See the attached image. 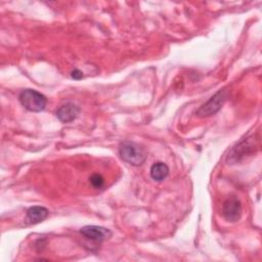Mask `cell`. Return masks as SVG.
Instances as JSON below:
<instances>
[{
	"label": "cell",
	"mask_w": 262,
	"mask_h": 262,
	"mask_svg": "<svg viewBox=\"0 0 262 262\" xmlns=\"http://www.w3.org/2000/svg\"><path fill=\"white\" fill-rule=\"evenodd\" d=\"M80 233L84 237L98 243L104 242L113 235L112 231L108 228L97 225H86L80 229Z\"/></svg>",
	"instance_id": "8992f818"
},
{
	"label": "cell",
	"mask_w": 262,
	"mask_h": 262,
	"mask_svg": "<svg viewBox=\"0 0 262 262\" xmlns=\"http://www.w3.org/2000/svg\"><path fill=\"white\" fill-rule=\"evenodd\" d=\"M18 100L25 108L35 113L43 111L47 104L46 96L34 89H24L18 95Z\"/></svg>",
	"instance_id": "7a4b0ae2"
},
{
	"label": "cell",
	"mask_w": 262,
	"mask_h": 262,
	"mask_svg": "<svg viewBox=\"0 0 262 262\" xmlns=\"http://www.w3.org/2000/svg\"><path fill=\"white\" fill-rule=\"evenodd\" d=\"M119 156L123 161L132 166H140L145 162L147 152L144 147L136 142L124 141L119 146Z\"/></svg>",
	"instance_id": "6da1fadb"
},
{
	"label": "cell",
	"mask_w": 262,
	"mask_h": 262,
	"mask_svg": "<svg viewBox=\"0 0 262 262\" xmlns=\"http://www.w3.org/2000/svg\"><path fill=\"white\" fill-rule=\"evenodd\" d=\"M228 97L227 90H219L217 91L207 102L200 106V108L195 112V115L201 118H207L218 113L223 104L225 103Z\"/></svg>",
	"instance_id": "3957f363"
},
{
	"label": "cell",
	"mask_w": 262,
	"mask_h": 262,
	"mask_svg": "<svg viewBox=\"0 0 262 262\" xmlns=\"http://www.w3.org/2000/svg\"><path fill=\"white\" fill-rule=\"evenodd\" d=\"M150 177L156 181L164 180L169 174V167L163 162H157L150 167Z\"/></svg>",
	"instance_id": "9c48e42d"
},
{
	"label": "cell",
	"mask_w": 262,
	"mask_h": 262,
	"mask_svg": "<svg viewBox=\"0 0 262 262\" xmlns=\"http://www.w3.org/2000/svg\"><path fill=\"white\" fill-rule=\"evenodd\" d=\"M89 181H90V184L96 188V189H99V188H102L104 186V178L101 174L99 173H93L90 177H89Z\"/></svg>",
	"instance_id": "30bf717a"
},
{
	"label": "cell",
	"mask_w": 262,
	"mask_h": 262,
	"mask_svg": "<svg viewBox=\"0 0 262 262\" xmlns=\"http://www.w3.org/2000/svg\"><path fill=\"white\" fill-rule=\"evenodd\" d=\"M71 77H72L74 80H81V79H83V73H82V71H80L79 69H74V70L71 72Z\"/></svg>",
	"instance_id": "8fae6325"
},
{
	"label": "cell",
	"mask_w": 262,
	"mask_h": 262,
	"mask_svg": "<svg viewBox=\"0 0 262 262\" xmlns=\"http://www.w3.org/2000/svg\"><path fill=\"white\" fill-rule=\"evenodd\" d=\"M256 141L257 140L254 137H249V138L242 140L236 146H234L231 149L230 154H228L227 162L231 163V164L238 163L242 160H244L245 158H247L250 155H252L253 152H255V150L257 149Z\"/></svg>",
	"instance_id": "277c9868"
},
{
	"label": "cell",
	"mask_w": 262,
	"mask_h": 262,
	"mask_svg": "<svg viewBox=\"0 0 262 262\" xmlns=\"http://www.w3.org/2000/svg\"><path fill=\"white\" fill-rule=\"evenodd\" d=\"M242 204L241 201L235 196H228L222 205V215L228 222H236L242 217Z\"/></svg>",
	"instance_id": "5b68a950"
},
{
	"label": "cell",
	"mask_w": 262,
	"mask_h": 262,
	"mask_svg": "<svg viewBox=\"0 0 262 262\" xmlns=\"http://www.w3.org/2000/svg\"><path fill=\"white\" fill-rule=\"evenodd\" d=\"M80 112L81 108L78 104L74 102H67L56 110L55 116L60 122L70 123L79 117Z\"/></svg>",
	"instance_id": "52a82bcc"
},
{
	"label": "cell",
	"mask_w": 262,
	"mask_h": 262,
	"mask_svg": "<svg viewBox=\"0 0 262 262\" xmlns=\"http://www.w3.org/2000/svg\"><path fill=\"white\" fill-rule=\"evenodd\" d=\"M49 211L42 206H33L27 210V221L36 224L44 221L48 217Z\"/></svg>",
	"instance_id": "ba28073f"
}]
</instances>
